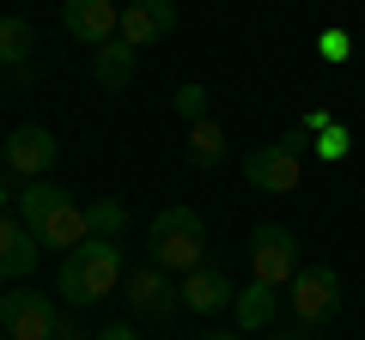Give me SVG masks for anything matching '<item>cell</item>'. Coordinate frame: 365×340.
I'll list each match as a JSON object with an SVG mask.
<instances>
[{
	"instance_id": "cell-1",
	"label": "cell",
	"mask_w": 365,
	"mask_h": 340,
	"mask_svg": "<svg viewBox=\"0 0 365 340\" xmlns=\"http://www.w3.org/2000/svg\"><path fill=\"white\" fill-rule=\"evenodd\" d=\"M19 219L31 225V237H37V243H55L61 255H73V249L91 237L86 207H73V201H67V188L49 183V176H37V183L19 188Z\"/></svg>"
},
{
	"instance_id": "cell-2",
	"label": "cell",
	"mask_w": 365,
	"mask_h": 340,
	"mask_svg": "<svg viewBox=\"0 0 365 340\" xmlns=\"http://www.w3.org/2000/svg\"><path fill=\"white\" fill-rule=\"evenodd\" d=\"M122 243L116 237H86V243L73 249V255H61V280H55V292H61L67 304H98L110 298V292H122Z\"/></svg>"
},
{
	"instance_id": "cell-3",
	"label": "cell",
	"mask_w": 365,
	"mask_h": 340,
	"mask_svg": "<svg viewBox=\"0 0 365 340\" xmlns=\"http://www.w3.org/2000/svg\"><path fill=\"white\" fill-rule=\"evenodd\" d=\"M146 237H153V267H165V274L207 267V225H201L195 207H158Z\"/></svg>"
},
{
	"instance_id": "cell-4",
	"label": "cell",
	"mask_w": 365,
	"mask_h": 340,
	"mask_svg": "<svg viewBox=\"0 0 365 340\" xmlns=\"http://www.w3.org/2000/svg\"><path fill=\"white\" fill-rule=\"evenodd\" d=\"M299 237L287 231V225H256V231H250V274L262 280V286H292V280H299Z\"/></svg>"
},
{
	"instance_id": "cell-5",
	"label": "cell",
	"mask_w": 365,
	"mask_h": 340,
	"mask_svg": "<svg viewBox=\"0 0 365 340\" xmlns=\"http://www.w3.org/2000/svg\"><path fill=\"white\" fill-rule=\"evenodd\" d=\"M287 304H292V316H299V328H323L329 316L341 310V274L329 262L299 267V280L287 286Z\"/></svg>"
},
{
	"instance_id": "cell-6",
	"label": "cell",
	"mask_w": 365,
	"mask_h": 340,
	"mask_svg": "<svg viewBox=\"0 0 365 340\" xmlns=\"http://www.w3.org/2000/svg\"><path fill=\"white\" fill-rule=\"evenodd\" d=\"M244 183L256 188V195H292V188L304 183V158L292 152L287 140L250 146V152H244Z\"/></svg>"
},
{
	"instance_id": "cell-7",
	"label": "cell",
	"mask_w": 365,
	"mask_h": 340,
	"mask_svg": "<svg viewBox=\"0 0 365 340\" xmlns=\"http://www.w3.org/2000/svg\"><path fill=\"white\" fill-rule=\"evenodd\" d=\"M0 328H6V340H49L61 328V310L43 292H6L0 298Z\"/></svg>"
},
{
	"instance_id": "cell-8",
	"label": "cell",
	"mask_w": 365,
	"mask_h": 340,
	"mask_svg": "<svg viewBox=\"0 0 365 340\" xmlns=\"http://www.w3.org/2000/svg\"><path fill=\"white\" fill-rule=\"evenodd\" d=\"M55 158H61V140H55L49 128H13V140H6V176H19V183H37V176H49Z\"/></svg>"
},
{
	"instance_id": "cell-9",
	"label": "cell",
	"mask_w": 365,
	"mask_h": 340,
	"mask_svg": "<svg viewBox=\"0 0 365 340\" xmlns=\"http://www.w3.org/2000/svg\"><path fill=\"white\" fill-rule=\"evenodd\" d=\"M61 31L86 49H104L122 31V6L116 0H61Z\"/></svg>"
},
{
	"instance_id": "cell-10",
	"label": "cell",
	"mask_w": 365,
	"mask_h": 340,
	"mask_svg": "<svg viewBox=\"0 0 365 340\" xmlns=\"http://www.w3.org/2000/svg\"><path fill=\"white\" fill-rule=\"evenodd\" d=\"M122 298H128V310L134 316H170V310H182V286H170V274L165 267H134L128 280H122Z\"/></svg>"
},
{
	"instance_id": "cell-11",
	"label": "cell",
	"mask_w": 365,
	"mask_h": 340,
	"mask_svg": "<svg viewBox=\"0 0 365 340\" xmlns=\"http://www.w3.org/2000/svg\"><path fill=\"white\" fill-rule=\"evenodd\" d=\"M170 31H177V6H170V0H128L116 37L128 43V49H146V43L170 37Z\"/></svg>"
},
{
	"instance_id": "cell-12",
	"label": "cell",
	"mask_w": 365,
	"mask_h": 340,
	"mask_svg": "<svg viewBox=\"0 0 365 340\" xmlns=\"http://www.w3.org/2000/svg\"><path fill=\"white\" fill-rule=\"evenodd\" d=\"M37 237H31L25 219H13V213H0V280H25L31 267H37Z\"/></svg>"
},
{
	"instance_id": "cell-13",
	"label": "cell",
	"mask_w": 365,
	"mask_h": 340,
	"mask_svg": "<svg viewBox=\"0 0 365 340\" xmlns=\"http://www.w3.org/2000/svg\"><path fill=\"white\" fill-rule=\"evenodd\" d=\"M237 292H232V280L220 274V267H195V274H182V310H195V316H213V310H225Z\"/></svg>"
},
{
	"instance_id": "cell-14",
	"label": "cell",
	"mask_w": 365,
	"mask_h": 340,
	"mask_svg": "<svg viewBox=\"0 0 365 340\" xmlns=\"http://www.w3.org/2000/svg\"><path fill=\"white\" fill-rule=\"evenodd\" d=\"M134 55H140V49H128L122 37H110L104 49H91V79L110 85V92H122V85L134 79Z\"/></svg>"
},
{
	"instance_id": "cell-15",
	"label": "cell",
	"mask_w": 365,
	"mask_h": 340,
	"mask_svg": "<svg viewBox=\"0 0 365 340\" xmlns=\"http://www.w3.org/2000/svg\"><path fill=\"white\" fill-rule=\"evenodd\" d=\"M232 310H237V328H268L274 310H280V292L262 286V280H250V292H237Z\"/></svg>"
},
{
	"instance_id": "cell-16",
	"label": "cell",
	"mask_w": 365,
	"mask_h": 340,
	"mask_svg": "<svg viewBox=\"0 0 365 340\" xmlns=\"http://www.w3.org/2000/svg\"><path fill=\"white\" fill-rule=\"evenodd\" d=\"M225 158V128L213 116H201V122H189V164L195 170H213Z\"/></svg>"
},
{
	"instance_id": "cell-17",
	"label": "cell",
	"mask_w": 365,
	"mask_h": 340,
	"mask_svg": "<svg viewBox=\"0 0 365 340\" xmlns=\"http://www.w3.org/2000/svg\"><path fill=\"white\" fill-rule=\"evenodd\" d=\"M0 61L6 67H25L31 61V25L13 13H0Z\"/></svg>"
},
{
	"instance_id": "cell-18",
	"label": "cell",
	"mask_w": 365,
	"mask_h": 340,
	"mask_svg": "<svg viewBox=\"0 0 365 340\" xmlns=\"http://www.w3.org/2000/svg\"><path fill=\"white\" fill-rule=\"evenodd\" d=\"M86 219H91V237H122V231H128V207H122L116 195L91 201V207H86Z\"/></svg>"
},
{
	"instance_id": "cell-19",
	"label": "cell",
	"mask_w": 365,
	"mask_h": 340,
	"mask_svg": "<svg viewBox=\"0 0 365 340\" xmlns=\"http://www.w3.org/2000/svg\"><path fill=\"white\" fill-rule=\"evenodd\" d=\"M170 104H177V116L201 122V116H207V85H201V79H182L177 92H170Z\"/></svg>"
},
{
	"instance_id": "cell-20",
	"label": "cell",
	"mask_w": 365,
	"mask_h": 340,
	"mask_svg": "<svg viewBox=\"0 0 365 340\" xmlns=\"http://www.w3.org/2000/svg\"><path fill=\"white\" fill-rule=\"evenodd\" d=\"M317 158H323V164H341V158H347V128H341V122L317 134Z\"/></svg>"
},
{
	"instance_id": "cell-21",
	"label": "cell",
	"mask_w": 365,
	"mask_h": 340,
	"mask_svg": "<svg viewBox=\"0 0 365 340\" xmlns=\"http://www.w3.org/2000/svg\"><path fill=\"white\" fill-rule=\"evenodd\" d=\"M317 49H323V61H335V67H341V61H347V55H353V43H347V31H341V25H329Z\"/></svg>"
},
{
	"instance_id": "cell-22",
	"label": "cell",
	"mask_w": 365,
	"mask_h": 340,
	"mask_svg": "<svg viewBox=\"0 0 365 340\" xmlns=\"http://www.w3.org/2000/svg\"><path fill=\"white\" fill-rule=\"evenodd\" d=\"M98 340H140V334H134V322H110Z\"/></svg>"
},
{
	"instance_id": "cell-23",
	"label": "cell",
	"mask_w": 365,
	"mask_h": 340,
	"mask_svg": "<svg viewBox=\"0 0 365 340\" xmlns=\"http://www.w3.org/2000/svg\"><path fill=\"white\" fill-rule=\"evenodd\" d=\"M49 340H86V334H79V328H73V322H61V328H55V334H49Z\"/></svg>"
},
{
	"instance_id": "cell-24",
	"label": "cell",
	"mask_w": 365,
	"mask_h": 340,
	"mask_svg": "<svg viewBox=\"0 0 365 340\" xmlns=\"http://www.w3.org/2000/svg\"><path fill=\"white\" fill-rule=\"evenodd\" d=\"M207 340H244V334H232V328H220V334H207Z\"/></svg>"
},
{
	"instance_id": "cell-25",
	"label": "cell",
	"mask_w": 365,
	"mask_h": 340,
	"mask_svg": "<svg viewBox=\"0 0 365 340\" xmlns=\"http://www.w3.org/2000/svg\"><path fill=\"white\" fill-rule=\"evenodd\" d=\"M274 340H304V328H292V334H274Z\"/></svg>"
},
{
	"instance_id": "cell-26",
	"label": "cell",
	"mask_w": 365,
	"mask_h": 340,
	"mask_svg": "<svg viewBox=\"0 0 365 340\" xmlns=\"http://www.w3.org/2000/svg\"><path fill=\"white\" fill-rule=\"evenodd\" d=\"M0 170H6V140H0Z\"/></svg>"
}]
</instances>
